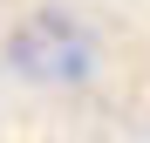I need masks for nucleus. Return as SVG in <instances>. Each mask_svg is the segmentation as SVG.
<instances>
[{"label":"nucleus","mask_w":150,"mask_h":143,"mask_svg":"<svg viewBox=\"0 0 150 143\" xmlns=\"http://www.w3.org/2000/svg\"><path fill=\"white\" fill-rule=\"evenodd\" d=\"M7 55H14L21 75H34V82H82L96 68V41L75 27V20H62V14H34L28 27H14Z\"/></svg>","instance_id":"nucleus-1"}]
</instances>
